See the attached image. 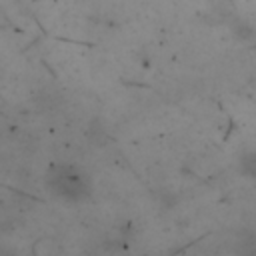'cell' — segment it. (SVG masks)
<instances>
[{
  "mask_svg": "<svg viewBox=\"0 0 256 256\" xmlns=\"http://www.w3.org/2000/svg\"><path fill=\"white\" fill-rule=\"evenodd\" d=\"M240 172L256 182V150H248L240 156Z\"/></svg>",
  "mask_w": 256,
  "mask_h": 256,
  "instance_id": "obj_3",
  "label": "cell"
},
{
  "mask_svg": "<svg viewBox=\"0 0 256 256\" xmlns=\"http://www.w3.org/2000/svg\"><path fill=\"white\" fill-rule=\"evenodd\" d=\"M234 256H256V232L250 228H242L236 232L232 242Z\"/></svg>",
  "mask_w": 256,
  "mask_h": 256,
  "instance_id": "obj_2",
  "label": "cell"
},
{
  "mask_svg": "<svg viewBox=\"0 0 256 256\" xmlns=\"http://www.w3.org/2000/svg\"><path fill=\"white\" fill-rule=\"evenodd\" d=\"M0 256H20V254H18L12 246H4V244H2V246H0Z\"/></svg>",
  "mask_w": 256,
  "mask_h": 256,
  "instance_id": "obj_4",
  "label": "cell"
},
{
  "mask_svg": "<svg viewBox=\"0 0 256 256\" xmlns=\"http://www.w3.org/2000/svg\"><path fill=\"white\" fill-rule=\"evenodd\" d=\"M46 188L64 202H84L92 194V180L74 164H54L46 172Z\"/></svg>",
  "mask_w": 256,
  "mask_h": 256,
  "instance_id": "obj_1",
  "label": "cell"
}]
</instances>
